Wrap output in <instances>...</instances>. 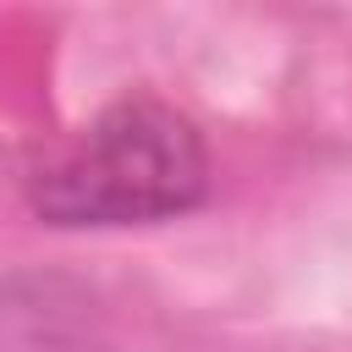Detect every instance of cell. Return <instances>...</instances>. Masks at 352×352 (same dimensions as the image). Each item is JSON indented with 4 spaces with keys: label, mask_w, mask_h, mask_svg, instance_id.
I'll return each instance as SVG.
<instances>
[{
    "label": "cell",
    "mask_w": 352,
    "mask_h": 352,
    "mask_svg": "<svg viewBox=\"0 0 352 352\" xmlns=\"http://www.w3.org/2000/svg\"><path fill=\"white\" fill-rule=\"evenodd\" d=\"M209 143L165 99H116L22 165V198L50 226H154L198 209Z\"/></svg>",
    "instance_id": "cell-1"
}]
</instances>
